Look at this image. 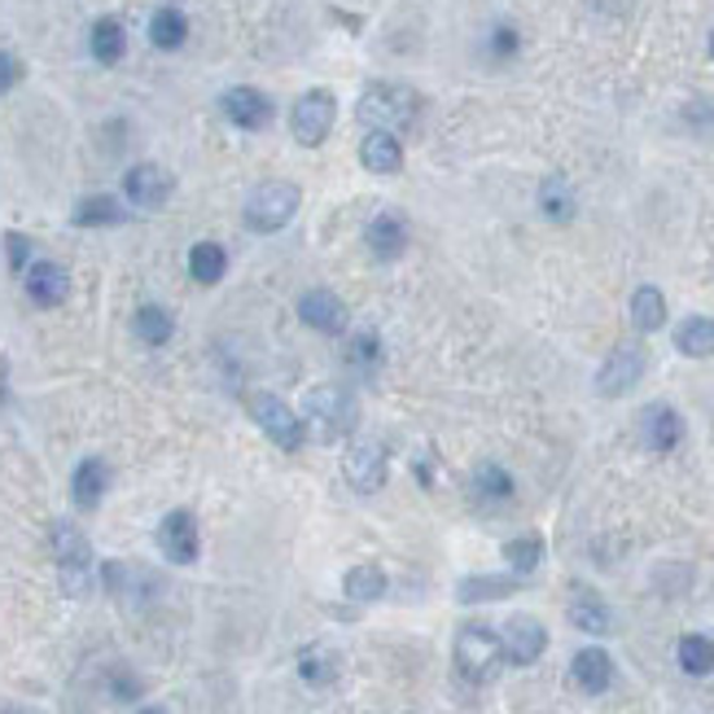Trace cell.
I'll return each instance as SVG.
<instances>
[{
	"mask_svg": "<svg viewBox=\"0 0 714 714\" xmlns=\"http://www.w3.org/2000/svg\"><path fill=\"white\" fill-rule=\"evenodd\" d=\"M355 421H360V408H355V400L342 386L307 391V400H302V430H311V439L337 443V439H346L355 430Z\"/></svg>",
	"mask_w": 714,
	"mask_h": 714,
	"instance_id": "1",
	"label": "cell"
},
{
	"mask_svg": "<svg viewBox=\"0 0 714 714\" xmlns=\"http://www.w3.org/2000/svg\"><path fill=\"white\" fill-rule=\"evenodd\" d=\"M53 544V561H58V579L67 596H88L93 592V548L84 539V531L75 522H53L49 531Z\"/></svg>",
	"mask_w": 714,
	"mask_h": 714,
	"instance_id": "2",
	"label": "cell"
},
{
	"mask_svg": "<svg viewBox=\"0 0 714 714\" xmlns=\"http://www.w3.org/2000/svg\"><path fill=\"white\" fill-rule=\"evenodd\" d=\"M417 115H421V97L413 88H404V84H373L360 97V123L373 128V132L408 128Z\"/></svg>",
	"mask_w": 714,
	"mask_h": 714,
	"instance_id": "3",
	"label": "cell"
},
{
	"mask_svg": "<svg viewBox=\"0 0 714 714\" xmlns=\"http://www.w3.org/2000/svg\"><path fill=\"white\" fill-rule=\"evenodd\" d=\"M500 662H504V644H500V635L491 627H483V622L461 627V635H456V670H461V679L491 683Z\"/></svg>",
	"mask_w": 714,
	"mask_h": 714,
	"instance_id": "4",
	"label": "cell"
},
{
	"mask_svg": "<svg viewBox=\"0 0 714 714\" xmlns=\"http://www.w3.org/2000/svg\"><path fill=\"white\" fill-rule=\"evenodd\" d=\"M298 211V189L289 180H267L246 198V224L254 233H276L294 219Z\"/></svg>",
	"mask_w": 714,
	"mask_h": 714,
	"instance_id": "5",
	"label": "cell"
},
{
	"mask_svg": "<svg viewBox=\"0 0 714 714\" xmlns=\"http://www.w3.org/2000/svg\"><path fill=\"white\" fill-rule=\"evenodd\" d=\"M250 417H254V426L276 443V448H285V452H294V448H302V417L281 400V395H267V391H259V395H250Z\"/></svg>",
	"mask_w": 714,
	"mask_h": 714,
	"instance_id": "6",
	"label": "cell"
},
{
	"mask_svg": "<svg viewBox=\"0 0 714 714\" xmlns=\"http://www.w3.org/2000/svg\"><path fill=\"white\" fill-rule=\"evenodd\" d=\"M333 119H337V102H333V93H324V88L302 93L298 106H294V119H289V123H294V141L307 145V150L324 145Z\"/></svg>",
	"mask_w": 714,
	"mask_h": 714,
	"instance_id": "7",
	"label": "cell"
},
{
	"mask_svg": "<svg viewBox=\"0 0 714 714\" xmlns=\"http://www.w3.org/2000/svg\"><path fill=\"white\" fill-rule=\"evenodd\" d=\"M644 346H635V342H627V346H618L609 360L600 365V373H596V391L605 395V400H618V395H627L640 378H644Z\"/></svg>",
	"mask_w": 714,
	"mask_h": 714,
	"instance_id": "8",
	"label": "cell"
},
{
	"mask_svg": "<svg viewBox=\"0 0 714 714\" xmlns=\"http://www.w3.org/2000/svg\"><path fill=\"white\" fill-rule=\"evenodd\" d=\"M386 469H391V456H386L382 443H350V452H346V483L360 496L382 491Z\"/></svg>",
	"mask_w": 714,
	"mask_h": 714,
	"instance_id": "9",
	"label": "cell"
},
{
	"mask_svg": "<svg viewBox=\"0 0 714 714\" xmlns=\"http://www.w3.org/2000/svg\"><path fill=\"white\" fill-rule=\"evenodd\" d=\"M500 644H504V657H509L513 666H531V662H539V653L548 648V631H544L539 618L517 614V618H509Z\"/></svg>",
	"mask_w": 714,
	"mask_h": 714,
	"instance_id": "10",
	"label": "cell"
},
{
	"mask_svg": "<svg viewBox=\"0 0 714 714\" xmlns=\"http://www.w3.org/2000/svg\"><path fill=\"white\" fill-rule=\"evenodd\" d=\"M158 548H163V557L176 561V566L198 561V548H202V544H198V522H193L189 509H176V513L163 517V526H158Z\"/></svg>",
	"mask_w": 714,
	"mask_h": 714,
	"instance_id": "11",
	"label": "cell"
},
{
	"mask_svg": "<svg viewBox=\"0 0 714 714\" xmlns=\"http://www.w3.org/2000/svg\"><path fill=\"white\" fill-rule=\"evenodd\" d=\"M171 189H176V180H171V171H163L158 163H136V167L123 176L128 202H136V206H145V211L163 206V202L171 198Z\"/></svg>",
	"mask_w": 714,
	"mask_h": 714,
	"instance_id": "12",
	"label": "cell"
},
{
	"mask_svg": "<svg viewBox=\"0 0 714 714\" xmlns=\"http://www.w3.org/2000/svg\"><path fill=\"white\" fill-rule=\"evenodd\" d=\"M27 298L36 302V307H58V302H67V294H71V276H67V267L62 263H27Z\"/></svg>",
	"mask_w": 714,
	"mask_h": 714,
	"instance_id": "13",
	"label": "cell"
},
{
	"mask_svg": "<svg viewBox=\"0 0 714 714\" xmlns=\"http://www.w3.org/2000/svg\"><path fill=\"white\" fill-rule=\"evenodd\" d=\"M219 106H224V115H228L237 128H246V132H259V128L272 123V102H267L259 88H228Z\"/></svg>",
	"mask_w": 714,
	"mask_h": 714,
	"instance_id": "14",
	"label": "cell"
},
{
	"mask_svg": "<svg viewBox=\"0 0 714 714\" xmlns=\"http://www.w3.org/2000/svg\"><path fill=\"white\" fill-rule=\"evenodd\" d=\"M298 316H302V324L316 329V333H342V324H346V307H342L337 294H329V289H307V294L298 298Z\"/></svg>",
	"mask_w": 714,
	"mask_h": 714,
	"instance_id": "15",
	"label": "cell"
},
{
	"mask_svg": "<svg viewBox=\"0 0 714 714\" xmlns=\"http://www.w3.org/2000/svg\"><path fill=\"white\" fill-rule=\"evenodd\" d=\"M640 435H644V443H648L653 452H675V448L683 443V421H679L675 408L653 404V408L640 417Z\"/></svg>",
	"mask_w": 714,
	"mask_h": 714,
	"instance_id": "16",
	"label": "cell"
},
{
	"mask_svg": "<svg viewBox=\"0 0 714 714\" xmlns=\"http://www.w3.org/2000/svg\"><path fill=\"white\" fill-rule=\"evenodd\" d=\"M369 250H373V259H382V263H395L404 250H408V224L395 215V211H386V215H378L373 224H369Z\"/></svg>",
	"mask_w": 714,
	"mask_h": 714,
	"instance_id": "17",
	"label": "cell"
},
{
	"mask_svg": "<svg viewBox=\"0 0 714 714\" xmlns=\"http://www.w3.org/2000/svg\"><path fill=\"white\" fill-rule=\"evenodd\" d=\"M106 487H110V465H106L102 456L80 461V469H75V478H71L75 504H80V509H97V504L106 500Z\"/></svg>",
	"mask_w": 714,
	"mask_h": 714,
	"instance_id": "18",
	"label": "cell"
},
{
	"mask_svg": "<svg viewBox=\"0 0 714 714\" xmlns=\"http://www.w3.org/2000/svg\"><path fill=\"white\" fill-rule=\"evenodd\" d=\"M360 163H365L369 171H378V176H395L400 163H404L400 136H395V132H369V136L360 141Z\"/></svg>",
	"mask_w": 714,
	"mask_h": 714,
	"instance_id": "19",
	"label": "cell"
},
{
	"mask_svg": "<svg viewBox=\"0 0 714 714\" xmlns=\"http://www.w3.org/2000/svg\"><path fill=\"white\" fill-rule=\"evenodd\" d=\"M570 675H574V683L583 692H605L614 683V657L605 648H583V653H574Z\"/></svg>",
	"mask_w": 714,
	"mask_h": 714,
	"instance_id": "20",
	"label": "cell"
},
{
	"mask_svg": "<svg viewBox=\"0 0 714 714\" xmlns=\"http://www.w3.org/2000/svg\"><path fill=\"white\" fill-rule=\"evenodd\" d=\"M570 622L579 627V631H592V635H605L609 627H614V614H609V605L596 596V592H587V587H579L574 596H570Z\"/></svg>",
	"mask_w": 714,
	"mask_h": 714,
	"instance_id": "21",
	"label": "cell"
},
{
	"mask_svg": "<svg viewBox=\"0 0 714 714\" xmlns=\"http://www.w3.org/2000/svg\"><path fill=\"white\" fill-rule=\"evenodd\" d=\"M337 670H342V662H337V653H333L329 644H307V648L298 653V675H302L311 688H329V683L337 679Z\"/></svg>",
	"mask_w": 714,
	"mask_h": 714,
	"instance_id": "22",
	"label": "cell"
},
{
	"mask_svg": "<svg viewBox=\"0 0 714 714\" xmlns=\"http://www.w3.org/2000/svg\"><path fill=\"white\" fill-rule=\"evenodd\" d=\"M675 346L688 355V360H705V355H714V320L710 316H688L675 329Z\"/></svg>",
	"mask_w": 714,
	"mask_h": 714,
	"instance_id": "23",
	"label": "cell"
},
{
	"mask_svg": "<svg viewBox=\"0 0 714 714\" xmlns=\"http://www.w3.org/2000/svg\"><path fill=\"white\" fill-rule=\"evenodd\" d=\"M80 228H110V224H123L128 219V211L110 198V193H93V198H84L80 206H75V215H71Z\"/></svg>",
	"mask_w": 714,
	"mask_h": 714,
	"instance_id": "24",
	"label": "cell"
},
{
	"mask_svg": "<svg viewBox=\"0 0 714 714\" xmlns=\"http://www.w3.org/2000/svg\"><path fill=\"white\" fill-rule=\"evenodd\" d=\"M631 324H635L640 333H657V329L666 324V298H662V289L640 285V289L631 294Z\"/></svg>",
	"mask_w": 714,
	"mask_h": 714,
	"instance_id": "25",
	"label": "cell"
},
{
	"mask_svg": "<svg viewBox=\"0 0 714 714\" xmlns=\"http://www.w3.org/2000/svg\"><path fill=\"white\" fill-rule=\"evenodd\" d=\"M474 500L478 504H509L513 500V478L504 465H478L474 469Z\"/></svg>",
	"mask_w": 714,
	"mask_h": 714,
	"instance_id": "26",
	"label": "cell"
},
{
	"mask_svg": "<svg viewBox=\"0 0 714 714\" xmlns=\"http://www.w3.org/2000/svg\"><path fill=\"white\" fill-rule=\"evenodd\" d=\"M342 592H346L350 600L369 605V600L386 596V570H382V566H355V570H346V583H342Z\"/></svg>",
	"mask_w": 714,
	"mask_h": 714,
	"instance_id": "27",
	"label": "cell"
},
{
	"mask_svg": "<svg viewBox=\"0 0 714 714\" xmlns=\"http://www.w3.org/2000/svg\"><path fill=\"white\" fill-rule=\"evenodd\" d=\"M88 45H93V58H97L102 67H115V62L123 58V49H128V36H123V27H119L115 19H97Z\"/></svg>",
	"mask_w": 714,
	"mask_h": 714,
	"instance_id": "28",
	"label": "cell"
},
{
	"mask_svg": "<svg viewBox=\"0 0 714 714\" xmlns=\"http://www.w3.org/2000/svg\"><path fill=\"white\" fill-rule=\"evenodd\" d=\"M522 583H517V574H483V579H465L461 587H456V596L465 600V605H474V600H500V596H513Z\"/></svg>",
	"mask_w": 714,
	"mask_h": 714,
	"instance_id": "29",
	"label": "cell"
},
{
	"mask_svg": "<svg viewBox=\"0 0 714 714\" xmlns=\"http://www.w3.org/2000/svg\"><path fill=\"white\" fill-rule=\"evenodd\" d=\"M346 365H350V373L373 378L382 369V337L378 333H355L350 346H346Z\"/></svg>",
	"mask_w": 714,
	"mask_h": 714,
	"instance_id": "30",
	"label": "cell"
},
{
	"mask_svg": "<svg viewBox=\"0 0 714 714\" xmlns=\"http://www.w3.org/2000/svg\"><path fill=\"white\" fill-rule=\"evenodd\" d=\"M150 40L158 45V49H180L185 40H189V23H185V14L180 10H171V5H163L154 19H150Z\"/></svg>",
	"mask_w": 714,
	"mask_h": 714,
	"instance_id": "31",
	"label": "cell"
},
{
	"mask_svg": "<svg viewBox=\"0 0 714 714\" xmlns=\"http://www.w3.org/2000/svg\"><path fill=\"white\" fill-rule=\"evenodd\" d=\"M224 267H228L224 246H215V241H198V246L189 250V272H193L198 285H215V281L224 276Z\"/></svg>",
	"mask_w": 714,
	"mask_h": 714,
	"instance_id": "32",
	"label": "cell"
},
{
	"mask_svg": "<svg viewBox=\"0 0 714 714\" xmlns=\"http://www.w3.org/2000/svg\"><path fill=\"white\" fill-rule=\"evenodd\" d=\"M132 329H136V337L145 342V346H163L167 337H171V316L158 307V302H145V307H136V316H132Z\"/></svg>",
	"mask_w": 714,
	"mask_h": 714,
	"instance_id": "33",
	"label": "cell"
},
{
	"mask_svg": "<svg viewBox=\"0 0 714 714\" xmlns=\"http://www.w3.org/2000/svg\"><path fill=\"white\" fill-rule=\"evenodd\" d=\"M539 211H544L548 219H557V224L574 219V189H570L561 176L544 180V189H539Z\"/></svg>",
	"mask_w": 714,
	"mask_h": 714,
	"instance_id": "34",
	"label": "cell"
},
{
	"mask_svg": "<svg viewBox=\"0 0 714 714\" xmlns=\"http://www.w3.org/2000/svg\"><path fill=\"white\" fill-rule=\"evenodd\" d=\"M675 653H679L683 675H710L714 670V640L710 635H683Z\"/></svg>",
	"mask_w": 714,
	"mask_h": 714,
	"instance_id": "35",
	"label": "cell"
},
{
	"mask_svg": "<svg viewBox=\"0 0 714 714\" xmlns=\"http://www.w3.org/2000/svg\"><path fill=\"white\" fill-rule=\"evenodd\" d=\"M504 561L513 566V574H531V570L544 561V539H539V535L509 539V544H504Z\"/></svg>",
	"mask_w": 714,
	"mask_h": 714,
	"instance_id": "36",
	"label": "cell"
},
{
	"mask_svg": "<svg viewBox=\"0 0 714 714\" xmlns=\"http://www.w3.org/2000/svg\"><path fill=\"white\" fill-rule=\"evenodd\" d=\"M5 254H10V267H14V272H23V267H27V259H32V241H27L23 233H10V237H5Z\"/></svg>",
	"mask_w": 714,
	"mask_h": 714,
	"instance_id": "37",
	"label": "cell"
},
{
	"mask_svg": "<svg viewBox=\"0 0 714 714\" xmlns=\"http://www.w3.org/2000/svg\"><path fill=\"white\" fill-rule=\"evenodd\" d=\"M491 53H496V58H513V53H517V32H513L509 23H500V27L491 32Z\"/></svg>",
	"mask_w": 714,
	"mask_h": 714,
	"instance_id": "38",
	"label": "cell"
},
{
	"mask_svg": "<svg viewBox=\"0 0 714 714\" xmlns=\"http://www.w3.org/2000/svg\"><path fill=\"white\" fill-rule=\"evenodd\" d=\"M19 80H23V67H19V58L0 49V97H5V93H10Z\"/></svg>",
	"mask_w": 714,
	"mask_h": 714,
	"instance_id": "39",
	"label": "cell"
},
{
	"mask_svg": "<svg viewBox=\"0 0 714 714\" xmlns=\"http://www.w3.org/2000/svg\"><path fill=\"white\" fill-rule=\"evenodd\" d=\"M115 697H119V701L141 697V679H136V675H119V679H115Z\"/></svg>",
	"mask_w": 714,
	"mask_h": 714,
	"instance_id": "40",
	"label": "cell"
},
{
	"mask_svg": "<svg viewBox=\"0 0 714 714\" xmlns=\"http://www.w3.org/2000/svg\"><path fill=\"white\" fill-rule=\"evenodd\" d=\"M141 714H163V710H141Z\"/></svg>",
	"mask_w": 714,
	"mask_h": 714,
	"instance_id": "41",
	"label": "cell"
},
{
	"mask_svg": "<svg viewBox=\"0 0 714 714\" xmlns=\"http://www.w3.org/2000/svg\"><path fill=\"white\" fill-rule=\"evenodd\" d=\"M5 714H27V710H5Z\"/></svg>",
	"mask_w": 714,
	"mask_h": 714,
	"instance_id": "42",
	"label": "cell"
},
{
	"mask_svg": "<svg viewBox=\"0 0 714 714\" xmlns=\"http://www.w3.org/2000/svg\"><path fill=\"white\" fill-rule=\"evenodd\" d=\"M710 58H714V36H710Z\"/></svg>",
	"mask_w": 714,
	"mask_h": 714,
	"instance_id": "43",
	"label": "cell"
}]
</instances>
